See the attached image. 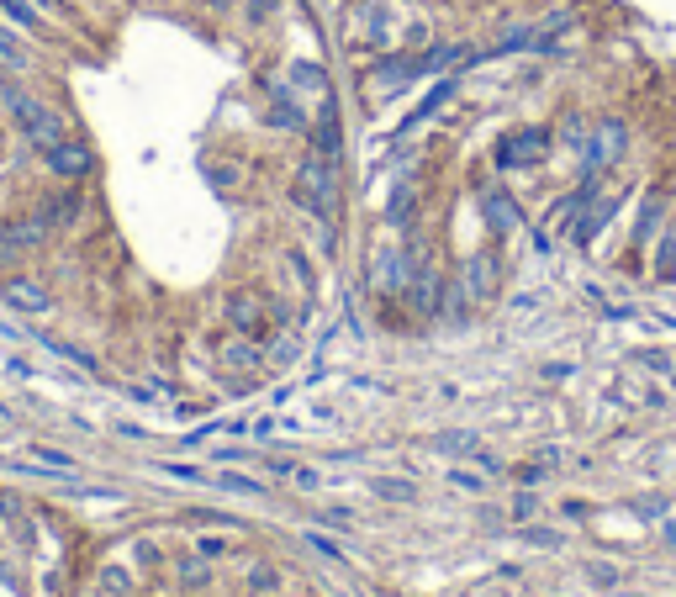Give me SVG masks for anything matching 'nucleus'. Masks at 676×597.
<instances>
[{
  "mask_svg": "<svg viewBox=\"0 0 676 597\" xmlns=\"http://www.w3.org/2000/svg\"><path fill=\"white\" fill-rule=\"evenodd\" d=\"M291 201L302 212H312L317 222H338V159L307 148L302 164H296V180H291Z\"/></svg>",
  "mask_w": 676,
  "mask_h": 597,
  "instance_id": "1",
  "label": "nucleus"
},
{
  "mask_svg": "<svg viewBox=\"0 0 676 597\" xmlns=\"http://www.w3.org/2000/svg\"><path fill=\"white\" fill-rule=\"evenodd\" d=\"M0 101L11 106V117H16V127L37 143V154L43 148H53V143H64L69 133H64V117L59 111H48L37 96H27V90H16V85H0Z\"/></svg>",
  "mask_w": 676,
  "mask_h": 597,
  "instance_id": "2",
  "label": "nucleus"
},
{
  "mask_svg": "<svg viewBox=\"0 0 676 597\" xmlns=\"http://www.w3.org/2000/svg\"><path fill=\"white\" fill-rule=\"evenodd\" d=\"M629 138H634V133H629L624 117H597L587 148H581V175H608L613 164H624Z\"/></svg>",
  "mask_w": 676,
  "mask_h": 597,
  "instance_id": "3",
  "label": "nucleus"
},
{
  "mask_svg": "<svg viewBox=\"0 0 676 597\" xmlns=\"http://www.w3.org/2000/svg\"><path fill=\"white\" fill-rule=\"evenodd\" d=\"M550 154H555V133L544 122H534V127H513V133L497 143L492 164L497 170H539Z\"/></svg>",
  "mask_w": 676,
  "mask_h": 597,
  "instance_id": "4",
  "label": "nucleus"
},
{
  "mask_svg": "<svg viewBox=\"0 0 676 597\" xmlns=\"http://www.w3.org/2000/svg\"><path fill=\"white\" fill-rule=\"evenodd\" d=\"M412 265H418V259H412L407 249L375 244V249H370V265H365V286H370L375 302H397L402 286H407V275H412Z\"/></svg>",
  "mask_w": 676,
  "mask_h": 597,
  "instance_id": "5",
  "label": "nucleus"
},
{
  "mask_svg": "<svg viewBox=\"0 0 676 597\" xmlns=\"http://www.w3.org/2000/svg\"><path fill=\"white\" fill-rule=\"evenodd\" d=\"M228 328H233V333H249V339L265 344L270 333H275V307H270V296L254 291V286L228 291Z\"/></svg>",
  "mask_w": 676,
  "mask_h": 597,
  "instance_id": "6",
  "label": "nucleus"
},
{
  "mask_svg": "<svg viewBox=\"0 0 676 597\" xmlns=\"http://www.w3.org/2000/svg\"><path fill=\"white\" fill-rule=\"evenodd\" d=\"M412 80H423V53H381L370 69H365V90L370 96H397V90H407Z\"/></svg>",
  "mask_w": 676,
  "mask_h": 597,
  "instance_id": "7",
  "label": "nucleus"
},
{
  "mask_svg": "<svg viewBox=\"0 0 676 597\" xmlns=\"http://www.w3.org/2000/svg\"><path fill=\"white\" fill-rule=\"evenodd\" d=\"M444 281H449V275H439V265H412L397 302L418 317V323H434L439 307H444Z\"/></svg>",
  "mask_w": 676,
  "mask_h": 597,
  "instance_id": "8",
  "label": "nucleus"
},
{
  "mask_svg": "<svg viewBox=\"0 0 676 597\" xmlns=\"http://www.w3.org/2000/svg\"><path fill=\"white\" fill-rule=\"evenodd\" d=\"M629 201V191H613V196H597V201H587L581 207V217L571 222V244H581V249H592L597 238H603V228L618 217V207Z\"/></svg>",
  "mask_w": 676,
  "mask_h": 597,
  "instance_id": "9",
  "label": "nucleus"
},
{
  "mask_svg": "<svg viewBox=\"0 0 676 597\" xmlns=\"http://www.w3.org/2000/svg\"><path fill=\"white\" fill-rule=\"evenodd\" d=\"M481 217H486V228H492L497 238H513L523 228V207H518V196L507 191V185H481Z\"/></svg>",
  "mask_w": 676,
  "mask_h": 597,
  "instance_id": "10",
  "label": "nucleus"
},
{
  "mask_svg": "<svg viewBox=\"0 0 676 597\" xmlns=\"http://www.w3.org/2000/svg\"><path fill=\"white\" fill-rule=\"evenodd\" d=\"M666 212H671V185H650L645 201H640V217H634L629 244L634 249H650L655 238H661V228H666Z\"/></svg>",
  "mask_w": 676,
  "mask_h": 597,
  "instance_id": "11",
  "label": "nucleus"
},
{
  "mask_svg": "<svg viewBox=\"0 0 676 597\" xmlns=\"http://www.w3.org/2000/svg\"><path fill=\"white\" fill-rule=\"evenodd\" d=\"M307 143L317 148V154H328V159L344 154V111H338V96L317 101V117L307 127Z\"/></svg>",
  "mask_w": 676,
  "mask_h": 597,
  "instance_id": "12",
  "label": "nucleus"
},
{
  "mask_svg": "<svg viewBox=\"0 0 676 597\" xmlns=\"http://www.w3.org/2000/svg\"><path fill=\"white\" fill-rule=\"evenodd\" d=\"M465 286H471L476 302H492V296L502 291V254L497 249H476L471 259H465Z\"/></svg>",
  "mask_w": 676,
  "mask_h": 597,
  "instance_id": "13",
  "label": "nucleus"
},
{
  "mask_svg": "<svg viewBox=\"0 0 676 597\" xmlns=\"http://www.w3.org/2000/svg\"><path fill=\"white\" fill-rule=\"evenodd\" d=\"M43 164L59 180H85L90 170H96V154H90L85 143H74V138H64V143H53V148H43Z\"/></svg>",
  "mask_w": 676,
  "mask_h": 597,
  "instance_id": "14",
  "label": "nucleus"
},
{
  "mask_svg": "<svg viewBox=\"0 0 676 597\" xmlns=\"http://www.w3.org/2000/svg\"><path fill=\"white\" fill-rule=\"evenodd\" d=\"M0 296H6L16 312H27V317H37V312L53 307V296L43 291V281H32V275H11V281L0 286Z\"/></svg>",
  "mask_w": 676,
  "mask_h": 597,
  "instance_id": "15",
  "label": "nucleus"
},
{
  "mask_svg": "<svg viewBox=\"0 0 676 597\" xmlns=\"http://www.w3.org/2000/svg\"><path fill=\"white\" fill-rule=\"evenodd\" d=\"M217 360L228 370H259L265 365V349H259V339H249V333H233V339L217 344Z\"/></svg>",
  "mask_w": 676,
  "mask_h": 597,
  "instance_id": "16",
  "label": "nucleus"
},
{
  "mask_svg": "<svg viewBox=\"0 0 676 597\" xmlns=\"http://www.w3.org/2000/svg\"><path fill=\"white\" fill-rule=\"evenodd\" d=\"M455 90H460V74H439V85L428 90V96L412 106V117H407V127H423L428 117H434V111H444L449 101H455Z\"/></svg>",
  "mask_w": 676,
  "mask_h": 597,
  "instance_id": "17",
  "label": "nucleus"
},
{
  "mask_svg": "<svg viewBox=\"0 0 676 597\" xmlns=\"http://www.w3.org/2000/svg\"><path fill=\"white\" fill-rule=\"evenodd\" d=\"M80 212H85V196H80V191H64V196H48L37 217H43L48 233H53V228H74V222H80Z\"/></svg>",
  "mask_w": 676,
  "mask_h": 597,
  "instance_id": "18",
  "label": "nucleus"
},
{
  "mask_svg": "<svg viewBox=\"0 0 676 597\" xmlns=\"http://www.w3.org/2000/svg\"><path fill=\"white\" fill-rule=\"evenodd\" d=\"M471 307H476V296H471V286H465V275L444 281V307H439L444 323H465V317H471Z\"/></svg>",
  "mask_w": 676,
  "mask_h": 597,
  "instance_id": "19",
  "label": "nucleus"
},
{
  "mask_svg": "<svg viewBox=\"0 0 676 597\" xmlns=\"http://www.w3.org/2000/svg\"><path fill=\"white\" fill-rule=\"evenodd\" d=\"M291 90H307V96H317V101H323V96H333V90H328V69L323 64H291Z\"/></svg>",
  "mask_w": 676,
  "mask_h": 597,
  "instance_id": "20",
  "label": "nucleus"
},
{
  "mask_svg": "<svg viewBox=\"0 0 676 597\" xmlns=\"http://www.w3.org/2000/svg\"><path fill=\"white\" fill-rule=\"evenodd\" d=\"M592 138V117H581V111H560V127H555V143H566V148H587Z\"/></svg>",
  "mask_w": 676,
  "mask_h": 597,
  "instance_id": "21",
  "label": "nucleus"
},
{
  "mask_svg": "<svg viewBox=\"0 0 676 597\" xmlns=\"http://www.w3.org/2000/svg\"><path fill=\"white\" fill-rule=\"evenodd\" d=\"M412 207H418V185H397V196H391L386 201V222H391V228H407V222H412Z\"/></svg>",
  "mask_w": 676,
  "mask_h": 597,
  "instance_id": "22",
  "label": "nucleus"
},
{
  "mask_svg": "<svg viewBox=\"0 0 676 597\" xmlns=\"http://www.w3.org/2000/svg\"><path fill=\"white\" fill-rule=\"evenodd\" d=\"M0 11H6V22H16V27L43 32V11H37L32 0H0Z\"/></svg>",
  "mask_w": 676,
  "mask_h": 597,
  "instance_id": "23",
  "label": "nucleus"
},
{
  "mask_svg": "<svg viewBox=\"0 0 676 597\" xmlns=\"http://www.w3.org/2000/svg\"><path fill=\"white\" fill-rule=\"evenodd\" d=\"M0 69H27V48L6 22H0Z\"/></svg>",
  "mask_w": 676,
  "mask_h": 597,
  "instance_id": "24",
  "label": "nucleus"
},
{
  "mask_svg": "<svg viewBox=\"0 0 676 597\" xmlns=\"http://www.w3.org/2000/svg\"><path fill=\"white\" fill-rule=\"evenodd\" d=\"M518 539H523V545H534V550H560V545H566V534L544 529V524H518Z\"/></svg>",
  "mask_w": 676,
  "mask_h": 597,
  "instance_id": "25",
  "label": "nucleus"
},
{
  "mask_svg": "<svg viewBox=\"0 0 676 597\" xmlns=\"http://www.w3.org/2000/svg\"><path fill=\"white\" fill-rule=\"evenodd\" d=\"M375 497H386V502H412V497H418V487H412L407 476H375Z\"/></svg>",
  "mask_w": 676,
  "mask_h": 597,
  "instance_id": "26",
  "label": "nucleus"
},
{
  "mask_svg": "<svg viewBox=\"0 0 676 597\" xmlns=\"http://www.w3.org/2000/svg\"><path fill=\"white\" fill-rule=\"evenodd\" d=\"M655 275H661V281H671V275H676V222H671V228H661V254H655Z\"/></svg>",
  "mask_w": 676,
  "mask_h": 597,
  "instance_id": "27",
  "label": "nucleus"
},
{
  "mask_svg": "<svg viewBox=\"0 0 676 597\" xmlns=\"http://www.w3.org/2000/svg\"><path fill=\"white\" fill-rule=\"evenodd\" d=\"M249 592H254V597H275V592H280L275 566H249Z\"/></svg>",
  "mask_w": 676,
  "mask_h": 597,
  "instance_id": "28",
  "label": "nucleus"
},
{
  "mask_svg": "<svg viewBox=\"0 0 676 597\" xmlns=\"http://www.w3.org/2000/svg\"><path fill=\"white\" fill-rule=\"evenodd\" d=\"M101 592H106V597H127V592H133V571L106 566V571H101Z\"/></svg>",
  "mask_w": 676,
  "mask_h": 597,
  "instance_id": "29",
  "label": "nucleus"
},
{
  "mask_svg": "<svg viewBox=\"0 0 676 597\" xmlns=\"http://www.w3.org/2000/svg\"><path fill=\"white\" fill-rule=\"evenodd\" d=\"M175 571H180V582H185V587H206V582H217L212 566H206V555H201V561H180Z\"/></svg>",
  "mask_w": 676,
  "mask_h": 597,
  "instance_id": "30",
  "label": "nucleus"
},
{
  "mask_svg": "<svg viewBox=\"0 0 676 597\" xmlns=\"http://www.w3.org/2000/svg\"><path fill=\"white\" fill-rule=\"evenodd\" d=\"M275 11H280V0H243V22L249 27H265Z\"/></svg>",
  "mask_w": 676,
  "mask_h": 597,
  "instance_id": "31",
  "label": "nucleus"
},
{
  "mask_svg": "<svg viewBox=\"0 0 676 597\" xmlns=\"http://www.w3.org/2000/svg\"><path fill=\"white\" fill-rule=\"evenodd\" d=\"M449 487L481 497V492H486V476H476V471H465V465H455V471H449Z\"/></svg>",
  "mask_w": 676,
  "mask_h": 597,
  "instance_id": "32",
  "label": "nucleus"
},
{
  "mask_svg": "<svg viewBox=\"0 0 676 597\" xmlns=\"http://www.w3.org/2000/svg\"><path fill=\"white\" fill-rule=\"evenodd\" d=\"M296 354H302V339H291V333H280V339L270 344V354H265V360H275V365H291Z\"/></svg>",
  "mask_w": 676,
  "mask_h": 597,
  "instance_id": "33",
  "label": "nucleus"
},
{
  "mask_svg": "<svg viewBox=\"0 0 676 597\" xmlns=\"http://www.w3.org/2000/svg\"><path fill=\"white\" fill-rule=\"evenodd\" d=\"M434 450H465V455H476V434H465V428H455V434H439L434 439Z\"/></svg>",
  "mask_w": 676,
  "mask_h": 597,
  "instance_id": "34",
  "label": "nucleus"
},
{
  "mask_svg": "<svg viewBox=\"0 0 676 597\" xmlns=\"http://www.w3.org/2000/svg\"><path fill=\"white\" fill-rule=\"evenodd\" d=\"M534 513H539V492L529 487V492L513 497V524H534Z\"/></svg>",
  "mask_w": 676,
  "mask_h": 597,
  "instance_id": "35",
  "label": "nucleus"
},
{
  "mask_svg": "<svg viewBox=\"0 0 676 597\" xmlns=\"http://www.w3.org/2000/svg\"><path fill=\"white\" fill-rule=\"evenodd\" d=\"M217 487H228V492H254V497H265V487H259L254 476H238V471H222V476H217Z\"/></svg>",
  "mask_w": 676,
  "mask_h": 597,
  "instance_id": "36",
  "label": "nucleus"
},
{
  "mask_svg": "<svg viewBox=\"0 0 676 597\" xmlns=\"http://www.w3.org/2000/svg\"><path fill=\"white\" fill-rule=\"evenodd\" d=\"M196 555H206V561H222V555H233V539H212V534H201V539H196Z\"/></svg>",
  "mask_w": 676,
  "mask_h": 597,
  "instance_id": "37",
  "label": "nucleus"
},
{
  "mask_svg": "<svg viewBox=\"0 0 676 597\" xmlns=\"http://www.w3.org/2000/svg\"><path fill=\"white\" fill-rule=\"evenodd\" d=\"M53 354H64V360H74V365H80V370H96V360H90V354L85 349H74V344H64V339H43Z\"/></svg>",
  "mask_w": 676,
  "mask_h": 597,
  "instance_id": "38",
  "label": "nucleus"
},
{
  "mask_svg": "<svg viewBox=\"0 0 676 597\" xmlns=\"http://www.w3.org/2000/svg\"><path fill=\"white\" fill-rule=\"evenodd\" d=\"M587 576H592V587H618V566H608V561H587Z\"/></svg>",
  "mask_w": 676,
  "mask_h": 597,
  "instance_id": "39",
  "label": "nucleus"
},
{
  "mask_svg": "<svg viewBox=\"0 0 676 597\" xmlns=\"http://www.w3.org/2000/svg\"><path fill=\"white\" fill-rule=\"evenodd\" d=\"M32 455H37V465H48V471H64V476L74 471V460H69V455H59V450H43V444H37Z\"/></svg>",
  "mask_w": 676,
  "mask_h": 597,
  "instance_id": "40",
  "label": "nucleus"
},
{
  "mask_svg": "<svg viewBox=\"0 0 676 597\" xmlns=\"http://www.w3.org/2000/svg\"><path fill=\"white\" fill-rule=\"evenodd\" d=\"M286 265H291L296 281H302V286L312 291V265H307V254H302V249H291V254H286Z\"/></svg>",
  "mask_w": 676,
  "mask_h": 597,
  "instance_id": "41",
  "label": "nucleus"
},
{
  "mask_svg": "<svg viewBox=\"0 0 676 597\" xmlns=\"http://www.w3.org/2000/svg\"><path fill=\"white\" fill-rule=\"evenodd\" d=\"M307 545H312L317 555H328V561H344V550H338V545H333V539H328V534H317V529L307 534Z\"/></svg>",
  "mask_w": 676,
  "mask_h": 597,
  "instance_id": "42",
  "label": "nucleus"
},
{
  "mask_svg": "<svg viewBox=\"0 0 676 597\" xmlns=\"http://www.w3.org/2000/svg\"><path fill=\"white\" fill-rule=\"evenodd\" d=\"M291 481H296L302 492H317V481H323V476H317L312 465H291Z\"/></svg>",
  "mask_w": 676,
  "mask_h": 597,
  "instance_id": "43",
  "label": "nucleus"
},
{
  "mask_svg": "<svg viewBox=\"0 0 676 597\" xmlns=\"http://www.w3.org/2000/svg\"><path fill=\"white\" fill-rule=\"evenodd\" d=\"M634 365H650V370H671V360H666L661 349H640V354H634Z\"/></svg>",
  "mask_w": 676,
  "mask_h": 597,
  "instance_id": "44",
  "label": "nucleus"
},
{
  "mask_svg": "<svg viewBox=\"0 0 676 597\" xmlns=\"http://www.w3.org/2000/svg\"><path fill=\"white\" fill-rule=\"evenodd\" d=\"M634 508H640L645 518H661V513H666V497H640Z\"/></svg>",
  "mask_w": 676,
  "mask_h": 597,
  "instance_id": "45",
  "label": "nucleus"
},
{
  "mask_svg": "<svg viewBox=\"0 0 676 597\" xmlns=\"http://www.w3.org/2000/svg\"><path fill=\"white\" fill-rule=\"evenodd\" d=\"M191 518H196V524H217V529H238L228 513H191Z\"/></svg>",
  "mask_w": 676,
  "mask_h": 597,
  "instance_id": "46",
  "label": "nucleus"
},
{
  "mask_svg": "<svg viewBox=\"0 0 676 597\" xmlns=\"http://www.w3.org/2000/svg\"><path fill=\"white\" fill-rule=\"evenodd\" d=\"M212 460H222V465H238V460H254V455H249V450H217Z\"/></svg>",
  "mask_w": 676,
  "mask_h": 597,
  "instance_id": "47",
  "label": "nucleus"
},
{
  "mask_svg": "<svg viewBox=\"0 0 676 597\" xmlns=\"http://www.w3.org/2000/svg\"><path fill=\"white\" fill-rule=\"evenodd\" d=\"M206 6H212V11H233L238 0H206Z\"/></svg>",
  "mask_w": 676,
  "mask_h": 597,
  "instance_id": "48",
  "label": "nucleus"
},
{
  "mask_svg": "<svg viewBox=\"0 0 676 597\" xmlns=\"http://www.w3.org/2000/svg\"><path fill=\"white\" fill-rule=\"evenodd\" d=\"M661 539H666V545H676V518H671V524L661 529Z\"/></svg>",
  "mask_w": 676,
  "mask_h": 597,
  "instance_id": "49",
  "label": "nucleus"
},
{
  "mask_svg": "<svg viewBox=\"0 0 676 597\" xmlns=\"http://www.w3.org/2000/svg\"><path fill=\"white\" fill-rule=\"evenodd\" d=\"M32 6H37V11H59V0H32Z\"/></svg>",
  "mask_w": 676,
  "mask_h": 597,
  "instance_id": "50",
  "label": "nucleus"
},
{
  "mask_svg": "<svg viewBox=\"0 0 676 597\" xmlns=\"http://www.w3.org/2000/svg\"><path fill=\"white\" fill-rule=\"evenodd\" d=\"M0 154H6V133H0Z\"/></svg>",
  "mask_w": 676,
  "mask_h": 597,
  "instance_id": "51",
  "label": "nucleus"
}]
</instances>
